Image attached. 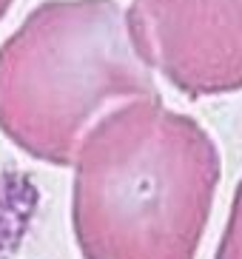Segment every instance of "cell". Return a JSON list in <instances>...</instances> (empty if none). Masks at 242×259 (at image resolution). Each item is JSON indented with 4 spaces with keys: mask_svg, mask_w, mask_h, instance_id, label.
Listing matches in <instances>:
<instances>
[{
    "mask_svg": "<svg viewBox=\"0 0 242 259\" xmlns=\"http://www.w3.org/2000/svg\"><path fill=\"white\" fill-rule=\"evenodd\" d=\"M12 3H15V0H0V20L6 17V12L12 9Z\"/></svg>",
    "mask_w": 242,
    "mask_h": 259,
    "instance_id": "obj_5",
    "label": "cell"
},
{
    "mask_svg": "<svg viewBox=\"0 0 242 259\" xmlns=\"http://www.w3.org/2000/svg\"><path fill=\"white\" fill-rule=\"evenodd\" d=\"M71 168L83 259H197L222 177L203 122L163 97L131 100L89 131Z\"/></svg>",
    "mask_w": 242,
    "mask_h": 259,
    "instance_id": "obj_1",
    "label": "cell"
},
{
    "mask_svg": "<svg viewBox=\"0 0 242 259\" xmlns=\"http://www.w3.org/2000/svg\"><path fill=\"white\" fill-rule=\"evenodd\" d=\"M140 60L188 97L242 89V0H131Z\"/></svg>",
    "mask_w": 242,
    "mask_h": 259,
    "instance_id": "obj_3",
    "label": "cell"
},
{
    "mask_svg": "<svg viewBox=\"0 0 242 259\" xmlns=\"http://www.w3.org/2000/svg\"><path fill=\"white\" fill-rule=\"evenodd\" d=\"M159 97L117 0H43L0 46V131L29 157L74 165L111 108Z\"/></svg>",
    "mask_w": 242,
    "mask_h": 259,
    "instance_id": "obj_2",
    "label": "cell"
},
{
    "mask_svg": "<svg viewBox=\"0 0 242 259\" xmlns=\"http://www.w3.org/2000/svg\"><path fill=\"white\" fill-rule=\"evenodd\" d=\"M214 259H242V180L234 188L228 220H225V228H222Z\"/></svg>",
    "mask_w": 242,
    "mask_h": 259,
    "instance_id": "obj_4",
    "label": "cell"
}]
</instances>
